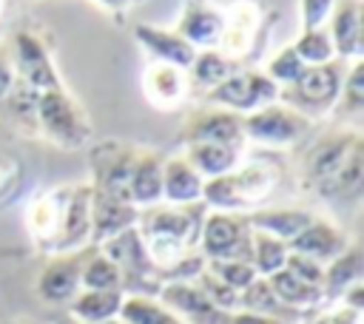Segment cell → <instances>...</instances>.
I'll list each match as a JSON object with an SVG mask.
<instances>
[{
    "label": "cell",
    "instance_id": "cell-40",
    "mask_svg": "<svg viewBox=\"0 0 364 324\" xmlns=\"http://www.w3.org/2000/svg\"><path fill=\"white\" fill-rule=\"evenodd\" d=\"M196 281V287L208 296V301L216 307V310H222V313H233V310H239V293L236 290H230L225 281H219L216 276H210L205 267H202V273L193 279Z\"/></svg>",
    "mask_w": 364,
    "mask_h": 324
},
{
    "label": "cell",
    "instance_id": "cell-10",
    "mask_svg": "<svg viewBox=\"0 0 364 324\" xmlns=\"http://www.w3.org/2000/svg\"><path fill=\"white\" fill-rule=\"evenodd\" d=\"M199 253L205 259L250 261V225L245 213L208 210L199 233Z\"/></svg>",
    "mask_w": 364,
    "mask_h": 324
},
{
    "label": "cell",
    "instance_id": "cell-7",
    "mask_svg": "<svg viewBox=\"0 0 364 324\" xmlns=\"http://www.w3.org/2000/svg\"><path fill=\"white\" fill-rule=\"evenodd\" d=\"M202 99H205V105H216V108L245 117V114H253V111L276 102L279 85L262 68H245V71H233L228 80H222L219 85L205 91Z\"/></svg>",
    "mask_w": 364,
    "mask_h": 324
},
{
    "label": "cell",
    "instance_id": "cell-41",
    "mask_svg": "<svg viewBox=\"0 0 364 324\" xmlns=\"http://www.w3.org/2000/svg\"><path fill=\"white\" fill-rule=\"evenodd\" d=\"M284 270L293 273L296 279L307 281V284H316V287H321V281H324V264H318V261H313V259H307L301 253H293V250L287 253Z\"/></svg>",
    "mask_w": 364,
    "mask_h": 324
},
{
    "label": "cell",
    "instance_id": "cell-48",
    "mask_svg": "<svg viewBox=\"0 0 364 324\" xmlns=\"http://www.w3.org/2000/svg\"><path fill=\"white\" fill-rule=\"evenodd\" d=\"M102 324H125V321H122V318L117 315V318H111V321H102Z\"/></svg>",
    "mask_w": 364,
    "mask_h": 324
},
{
    "label": "cell",
    "instance_id": "cell-17",
    "mask_svg": "<svg viewBox=\"0 0 364 324\" xmlns=\"http://www.w3.org/2000/svg\"><path fill=\"white\" fill-rule=\"evenodd\" d=\"M63 205H65V185L34 196L26 210L28 236L43 253H54V244L60 236V222H63Z\"/></svg>",
    "mask_w": 364,
    "mask_h": 324
},
{
    "label": "cell",
    "instance_id": "cell-31",
    "mask_svg": "<svg viewBox=\"0 0 364 324\" xmlns=\"http://www.w3.org/2000/svg\"><path fill=\"white\" fill-rule=\"evenodd\" d=\"M239 310H247V313H259V315H270V318H279V321H287V324H299L304 315L284 307L276 293L270 290L267 279H253L242 293H239Z\"/></svg>",
    "mask_w": 364,
    "mask_h": 324
},
{
    "label": "cell",
    "instance_id": "cell-11",
    "mask_svg": "<svg viewBox=\"0 0 364 324\" xmlns=\"http://www.w3.org/2000/svg\"><path fill=\"white\" fill-rule=\"evenodd\" d=\"M9 51H11V63H14V74L17 80H23L26 85H31L34 91H54L63 88V80L54 68V60L43 43L40 34L20 28L11 34L9 40Z\"/></svg>",
    "mask_w": 364,
    "mask_h": 324
},
{
    "label": "cell",
    "instance_id": "cell-30",
    "mask_svg": "<svg viewBox=\"0 0 364 324\" xmlns=\"http://www.w3.org/2000/svg\"><path fill=\"white\" fill-rule=\"evenodd\" d=\"M125 293L119 290H80L68 304V315L82 324H102L119 315Z\"/></svg>",
    "mask_w": 364,
    "mask_h": 324
},
{
    "label": "cell",
    "instance_id": "cell-13",
    "mask_svg": "<svg viewBox=\"0 0 364 324\" xmlns=\"http://www.w3.org/2000/svg\"><path fill=\"white\" fill-rule=\"evenodd\" d=\"M179 142H216V145H233L245 148V131H242V117L216 105H202L193 108L182 128H179Z\"/></svg>",
    "mask_w": 364,
    "mask_h": 324
},
{
    "label": "cell",
    "instance_id": "cell-25",
    "mask_svg": "<svg viewBox=\"0 0 364 324\" xmlns=\"http://www.w3.org/2000/svg\"><path fill=\"white\" fill-rule=\"evenodd\" d=\"M313 216L316 213L307 207H270V205H262V207L245 213L250 230H262V233L276 236L282 242L296 239L313 222Z\"/></svg>",
    "mask_w": 364,
    "mask_h": 324
},
{
    "label": "cell",
    "instance_id": "cell-3",
    "mask_svg": "<svg viewBox=\"0 0 364 324\" xmlns=\"http://www.w3.org/2000/svg\"><path fill=\"white\" fill-rule=\"evenodd\" d=\"M279 185V168L273 162H239L236 171L205 179L202 202L208 210L222 213H250L267 202Z\"/></svg>",
    "mask_w": 364,
    "mask_h": 324
},
{
    "label": "cell",
    "instance_id": "cell-38",
    "mask_svg": "<svg viewBox=\"0 0 364 324\" xmlns=\"http://www.w3.org/2000/svg\"><path fill=\"white\" fill-rule=\"evenodd\" d=\"M205 270L236 293H242L253 279H259L250 261H236V259H205Z\"/></svg>",
    "mask_w": 364,
    "mask_h": 324
},
{
    "label": "cell",
    "instance_id": "cell-37",
    "mask_svg": "<svg viewBox=\"0 0 364 324\" xmlns=\"http://www.w3.org/2000/svg\"><path fill=\"white\" fill-rule=\"evenodd\" d=\"M336 108L344 117H358L361 114V108H364V63H361V57L353 60V65L347 68V74L341 80Z\"/></svg>",
    "mask_w": 364,
    "mask_h": 324
},
{
    "label": "cell",
    "instance_id": "cell-36",
    "mask_svg": "<svg viewBox=\"0 0 364 324\" xmlns=\"http://www.w3.org/2000/svg\"><path fill=\"white\" fill-rule=\"evenodd\" d=\"M293 51L299 54V60L304 65H324L330 60H336V48L330 40V31L321 28H304L301 37L293 43Z\"/></svg>",
    "mask_w": 364,
    "mask_h": 324
},
{
    "label": "cell",
    "instance_id": "cell-29",
    "mask_svg": "<svg viewBox=\"0 0 364 324\" xmlns=\"http://www.w3.org/2000/svg\"><path fill=\"white\" fill-rule=\"evenodd\" d=\"M256 28H259L256 6H250V3L233 6V11L225 14V31H222V40H219V45L225 48L222 54L233 63H236V57H245L253 48V31Z\"/></svg>",
    "mask_w": 364,
    "mask_h": 324
},
{
    "label": "cell",
    "instance_id": "cell-33",
    "mask_svg": "<svg viewBox=\"0 0 364 324\" xmlns=\"http://www.w3.org/2000/svg\"><path fill=\"white\" fill-rule=\"evenodd\" d=\"M287 242L276 239V236H267L262 230H250V267L256 270V276L267 279L273 273H279L287 261Z\"/></svg>",
    "mask_w": 364,
    "mask_h": 324
},
{
    "label": "cell",
    "instance_id": "cell-19",
    "mask_svg": "<svg viewBox=\"0 0 364 324\" xmlns=\"http://www.w3.org/2000/svg\"><path fill=\"white\" fill-rule=\"evenodd\" d=\"M134 37L154 57V63H165V65L188 71L193 57H196V48L191 43H185L173 28H159V26H151V23H136L134 26Z\"/></svg>",
    "mask_w": 364,
    "mask_h": 324
},
{
    "label": "cell",
    "instance_id": "cell-12",
    "mask_svg": "<svg viewBox=\"0 0 364 324\" xmlns=\"http://www.w3.org/2000/svg\"><path fill=\"white\" fill-rule=\"evenodd\" d=\"M97 244H88L74 253H60L46 261V267L37 276V296L48 304H71L74 296L82 290V264L91 256Z\"/></svg>",
    "mask_w": 364,
    "mask_h": 324
},
{
    "label": "cell",
    "instance_id": "cell-4",
    "mask_svg": "<svg viewBox=\"0 0 364 324\" xmlns=\"http://www.w3.org/2000/svg\"><path fill=\"white\" fill-rule=\"evenodd\" d=\"M344 74H347V68H344V60H338V57L324 65H307L293 85L279 88V102L299 111L304 119L324 117L338 102Z\"/></svg>",
    "mask_w": 364,
    "mask_h": 324
},
{
    "label": "cell",
    "instance_id": "cell-20",
    "mask_svg": "<svg viewBox=\"0 0 364 324\" xmlns=\"http://www.w3.org/2000/svg\"><path fill=\"white\" fill-rule=\"evenodd\" d=\"M330 40L338 60H358L364 43V23H361V0H336L330 11Z\"/></svg>",
    "mask_w": 364,
    "mask_h": 324
},
{
    "label": "cell",
    "instance_id": "cell-22",
    "mask_svg": "<svg viewBox=\"0 0 364 324\" xmlns=\"http://www.w3.org/2000/svg\"><path fill=\"white\" fill-rule=\"evenodd\" d=\"M136 216L139 210L131 202L91 190V244H102L117 233L136 227Z\"/></svg>",
    "mask_w": 364,
    "mask_h": 324
},
{
    "label": "cell",
    "instance_id": "cell-27",
    "mask_svg": "<svg viewBox=\"0 0 364 324\" xmlns=\"http://www.w3.org/2000/svg\"><path fill=\"white\" fill-rule=\"evenodd\" d=\"M358 281H364V250L358 242H350L333 261L324 264V281H321L324 298L336 301L347 287Z\"/></svg>",
    "mask_w": 364,
    "mask_h": 324
},
{
    "label": "cell",
    "instance_id": "cell-15",
    "mask_svg": "<svg viewBox=\"0 0 364 324\" xmlns=\"http://www.w3.org/2000/svg\"><path fill=\"white\" fill-rule=\"evenodd\" d=\"M156 301L176 313L185 324H228L230 313L216 310L196 281H165L156 293Z\"/></svg>",
    "mask_w": 364,
    "mask_h": 324
},
{
    "label": "cell",
    "instance_id": "cell-34",
    "mask_svg": "<svg viewBox=\"0 0 364 324\" xmlns=\"http://www.w3.org/2000/svg\"><path fill=\"white\" fill-rule=\"evenodd\" d=\"M119 318L125 324H185L176 313H171L165 304H159L151 296H125Z\"/></svg>",
    "mask_w": 364,
    "mask_h": 324
},
{
    "label": "cell",
    "instance_id": "cell-14",
    "mask_svg": "<svg viewBox=\"0 0 364 324\" xmlns=\"http://www.w3.org/2000/svg\"><path fill=\"white\" fill-rule=\"evenodd\" d=\"M88 244H91V185L88 182L65 185L63 222H60V236L51 256L74 253Z\"/></svg>",
    "mask_w": 364,
    "mask_h": 324
},
{
    "label": "cell",
    "instance_id": "cell-32",
    "mask_svg": "<svg viewBox=\"0 0 364 324\" xmlns=\"http://www.w3.org/2000/svg\"><path fill=\"white\" fill-rule=\"evenodd\" d=\"M233 71H239L236 63L228 60L219 48H202V51H196V57H193V63L185 74H188V85L199 88L205 94L213 85H219L222 80H228Z\"/></svg>",
    "mask_w": 364,
    "mask_h": 324
},
{
    "label": "cell",
    "instance_id": "cell-26",
    "mask_svg": "<svg viewBox=\"0 0 364 324\" xmlns=\"http://www.w3.org/2000/svg\"><path fill=\"white\" fill-rule=\"evenodd\" d=\"M182 156L193 165V171L202 179H216V176H225L239 168L245 148L216 145V142H188V145H182Z\"/></svg>",
    "mask_w": 364,
    "mask_h": 324
},
{
    "label": "cell",
    "instance_id": "cell-8",
    "mask_svg": "<svg viewBox=\"0 0 364 324\" xmlns=\"http://www.w3.org/2000/svg\"><path fill=\"white\" fill-rule=\"evenodd\" d=\"M242 131H245V142H259L267 148H290L310 131V119H304L299 111L276 99L253 114H245Z\"/></svg>",
    "mask_w": 364,
    "mask_h": 324
},
{
    "label": "cell",
    "instance_id": "cell-2",
    "mask_svg": "<svg viewBox=\"0 0 364 324\" xmlns=\"http://www.w3.org/2000/svg\"><path fill=\"white\" fill-rule=\"evenodd\" d=\"M205 213H208L205 202H193V205L159 202V205L139 210L136 233H139L148 256L159 267V273L165 267L176 264L179 259L199 253V233H202Z\"/></svg>",
    "mask_w": 364,
    "mask_h": 324
},
{
    "label": "cell",
    "instance_id": "cell-5",
    "mask_svg": "<svg viewBox=\"0 0 364 324\" xmlns=\"http://www.w3.org/2000/svg\"><path fill=\"white\" fill-rule=\"evenodd\" d=\"M34 125L43 131L46 139H51L54 145L68 148V151L85 148L91 142V122H88L82 105L65 88L37 94Z\"/></svg>",
    "mask_w": 364,
    "mask_h": 324
},
{
    "label": "cell",
    "instance_id": "cell-47",
    "mask_svg": "<svg viewBox=\"0 0 364 324\" xmlns=\"http://www.w3.org/2000/svg\"><path fill=\"white\" fill-rule=\"evenodd\" d=\"M54 324H82V321H77L71 315H60V318H54Z\"/></svg>",
    "mask_w": 364,
    "mask_h": 324
},
{
    "label": "cell",
    "instance_id": "cell-6",
    "mask_svg": "<svg viewBox=\"0 0 364 324\" xmlns=\"http://www.w3.org/2000/svg\"><path fill=\"white\" fill-rule=\"evenodd\" d=\"M97 247H100V253H105L119 267L125 296H151V298H156V293L162 287L159 267L148 256L136 227H128V230L117 233L114 239H108Z\"/></svg>",
    "mask_w": 364,
    "mask_h": 324
},
{
    "label": "cell",
    "instance_id": "cell-49",
    "mask_svg": "<svg viewBox=\"0 0 364 324\" xmlns=\"http://www.w3.org/2000/svg\"><path fill=\"white\" fill-rule=\"evenodd\" d=\"M6 324H26V321H6Z\"/></svg>",
    "mask_w": 364,
    "mask_h": 324
},
{
    "label": "cell",
    "instance_id": "cell-43",
    "mask_svg": "<svg viewBox=\"0 0 364 324\" xmlns=\"http://www.w3.org/2000/svg\"><path fill=\"white\" fill-rule=\"evenodd\" d=\"M17 74H14V63H11V51L9 43H0V99L9 97L11 85H14Z\"/></svg>",
    "mask_w": 364,
    "mask_h": 324
},
{
    "label": "cell",
    "instance_id": "cell-46",
    "mask_svg": "<svg viewBox=\"0 0 364 324\" xmlns=\"http://www.w3.org/2000/svg\"><path fill=\"white\" fill-rule=\"evenodd\" d=\"M304 324H330V318L324 315V310H318V313L307 315V321H304Z\"/></svg>",
    "mask_w": 364,
    "mask_h": 324
},
{
    "label": "cell",
    "instance_id": "cell-39",
    "mask_svg": "<svg viewBox=\"0 0 364 324\" xmlns=\"http://www.w3.org/2000/svg\"><path fill=\"white\" fill-rule=\"evenodd\" d=\"M304 68H307V65L299 60V54L293 51V45H284V48L264 65V74H267L279 88H284V85H293V82L301 77Z\"/></svg>",
    "mask_w": 364,
    "mask_h": 324
},
{
    "label": "cell",
    "instance_id": "cell-50",
    "mask_svg": "<svg viewBox=\"0 0 364 324\" xmlns=\"http://www.w3.org/2000/svg\"><path fill=\"white\" fill-rule=\"evenodd\" d=\"M0 14H3V0H0Z\"/></svg>",
    "mask_w": 364,
    "mask_h": 324
},
{
    "label": "cell",
    "instance_id": "cell-24",
    "mask_svg": "<svg viewBox=\"0 0 364 324\" xmlns=\"http://www.w3.org/2000/svg\"><path fill=\"white\" fill-rule=\"evenodd\" d=\"M202 185H205V179L193 171V165L182 153L165 156V162H162V202H168V205L202 202Z\"/></svg>",
    "mask_w": 364,
    "mask_h": 324
},
{
    "label": "cell",
    "instance_id": "cell-16",
    "mask_svg": "<svg viewBox=\"0 0 364 324\" xmlns=\"http://www.w3.org/2000/svg\"><path fill=\"white\" fill-rule=\"evenodd\" d=\"M173 31L185 43H191L196 51L216 48L222 40V31H225V14L216 6H210L208 0H185Z\"/></svg>",
    "mask_w": 364,
    "mask_h": 324
},
{
    "label": "cell",
    "instance_id": "cell-28",
    "mask_svg": "<svg viewBox=\"0 0 364 324\" xmlns=\"http://www.w3.org/2000/svg\"><path fill=\"white\" fill-rule=\"evenodd\" d=\"M267 284H270V290L276 293V298H279L284 307H290V310H296V313H301V315H313V313H318V310L327 304L321 287L296 279V276L287 273L284 267H282L279 273L267 276Z\"/></svg>",
    "mask_w": 364,
    "mask_h": 324
},
{
    "label": "cell",
    "instance_id": "cell-35",
    "mask_svg": "<svg viewBox=\"0 0 364 324\" xmlns=\"http://www.w3.org/2000/svg\"><path fill=\"white\" fill-rule=\"evenodd\" d=\"M82 290H119L122 293L119 267L105 253H100V247H94L82 264Z\"/></svg>",
    "mask_w": 364,
    "mask_h": 324
},
{
    "label": "cell",
    "instance_id": "cell-44",
    "mask_svg": "<svg viewBox=\"0 0 364 324\" xmlns=\"http://www.w3.org/2000/svg\"><path fill=\"white\" fill-rule=\"evenodd\" d=\"M228 324H287V321H279V318H270V315H259V313H247V310H233Z\"/></svg>",
    "mask_w": 364,
    "mask_h": 324
},
{
    "label": "cell",
    "instance_id": "cell-21",
    "mask_svg": "<svg viewBox=\"0 0 364 324\" xmlns=\"http://www.w3.org/2000/svg\"><path fill=\"white\" fill-rule=\"evenodd\" d=\"M162 162H165V156L159 151L136 148L131 182H128V196H131V205L136 210L162 202Z\"/></svg>",
    "mask_w": 364,
    "mask_h": 324
},
{
    "label": "cell",
    "instance_id": "cell-1",
    "mask_svg": "<svg viewBox=\"0 0 364 324\" xmlns=\"http://www.w3.org/2000/svg\"><path fill=\"white\" fill-rule=\"evenodd\" d=\"M301 185L324 202L355 205L364 190V136L358 128L324 131L301 156Z\"/></svg>",
    "mask_w": 364,
    "mask_h": 324
},
{
    "label": "cell",
    "instance_id": "cell-45",
    "mask_svg": "<svg viewBox=\"0 0 364 324\" xmlns=\"http://www.w3.org/2000/svg\"><path fill=\"white\" fill-rule=\"evenodd\" d=\"M97 3H100V6H105L108 11H125L134 0H97Z\"/></svg>",
    "mask_w": 364,
    "mask_h": 324
},
{
    "label": "cell",
    "instance_id": "cell-18",
    "mask_svg": "<svg viewBox=\"0 0 364 324\" xmlns=\"http://www.w3.org/2000/svg\"><path fill=\"white\" fill-rule=\"evenodd\" d=\"M347 244H350L347 233H344L336 222L321 219V216H313V222H310L296 239L287 242V247H290L293 253H301V256H307V259H313V261H318V264L333 261Z\"/></svg>",
    "mask_w": 364,
    "mask_h": 324
},
{
    "label": "cell",
    "instance_id": "cell-23",
    "mask_svg": "<svg viewBox=\"0 0 364 324\" xmlns=\"http://www.w3.org/2000/svg\"><path fill=\"white\" fill-rule=\"evenodd\" d=\"M188 74L182 68L165 65V63H151L142 74V91L154 108H176L188 97Z\"/></svg>",
    "mask_w": 364,
    "mask_h": 324
},
{
    "label": "cell",
    "instance_id": "cell-42",
    "mask_svg": "<svg viewBox=\"0 0 364 324\" xmlns=\"http://www.w3.org/2000/svg\"><path fill=\"white\" fill-rule=\"evenodd\" d=\"M336 0H299V17H301V31L304 28H321L333 11Z\"/></svg>",
    "mask_w": 364,
    "mask_h": 324
},
{
    "label": "cell",
    "instance_id": "cell-9",
    "mask_svg": "<svg viewBox=\"0 0 364 324\" xmlns=\"http://www.w3.org/2000/svg\"><path fill=\"white\" fill-rule=\"evenodd\" d=\"M134 156H136V145L117 142V139L97 142L88 153V165H91V182L88 185H91V190L131 202L128 182H131Z\"/></svg>",
    "mask_w": 364,
    "mask_h": 324
}]
</instances>
